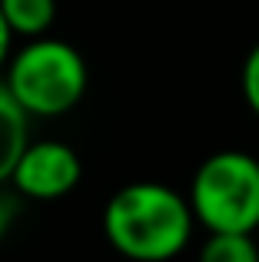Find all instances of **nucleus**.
<instances>
[{
  "label": "nucleus",
  "mask_w": 259,
  "mask_h": 262,
  "mask_svg": "<svg viewBox=\"0 0 259 262\" xmlns=\"http://www.w3.org/2000/svg\"><path fill=\"white\" fill-rule=\"evenodd\" d=\"M196 216L189 199L166 183L140 179L103 206V236L130 262H169L186 249Z\"/></svg>",
  "instance_id": "nucleus-1"
},
{
  "label": "nucleus",
  "mask_w": 259,
  "mask_h": 262,
  "mask_svg": "<svg viewBox=\"0 0 259 262\" xmlns=\"http://www.w3.org/2000/svg\"><path fill=\"white\" fill-rule=\"evenodd\" d=\"M87 63L77 47L57 37H33L7 67L4 83L30 116H63L87 93Z\"/></svg>",
  "instance_id": "nucleus-2"
},
{
  "label": "nucleus",
  "mask_w": 259,
  "mask_h": 262,
  "mask_svg": "<svg viewBox=\"0 0 259 262\" xmlns=\"http://www.w3.org/2000/svg\"><path fill=\"white\" fill-rule=\"evenodd\" d=\"M189 209L209 232L259 229V160L243 149L206 156L189 183Z\"/></svg>",
  "instance_id": "nucleus-3"
},
{
  "label": "nucleus",
  "mask_w": 259,
  "mask_h": 262,
  "mask_svg": "<svg viewBox=\"0 0 259 262\" xmlns=\"http://www.w3.org/2000/svg\"><path fill=\"white\" fill-rule=\"evenodd\" d=\"M80 176H83V163L73 146L60 140H30L10 173V186L24 199L47 203V199H60L73 192Z\"/></svg>",
  "instance_id": "nucleus-4"
},
{
  "label": "nucleus",
  "mask_w": 259,
  "mask_h": 262,
  "mask_svg": "<svg viewBox=\"0 0 259 262\" xmlns=\"http://www.w3.org/2000/svg\"><path fill=\"white\" fill-rule=\"evenodd\" d=\"M27 143H30V113L13 100V93L0 80V183H10V173Z\"/></svg>",
  "instance_id": "nucleus-5"
},
{
  "label": "nucleus",
  "mask_w": 259,
  "mask_h": 262,
  "mask_svg": "<svg viewBox=\"0 0 259 262\" xmlns=\"http://www.w3.org/2000/svg\"><path fill=\"white\" fill-rule=\"evenodd\" d=\"M13 37H44L57 20V0H0Z\"/></svg>",
  "instance_id": "nucleus-6"
},
{
  "label": "nucleus",
  "mask_w": 259,
  "mask_h": 262,
  "mask_svg": "<svg viewBox=\"0 0 259 262\" xmlns=\"http://www.w3.org/2000/svg\"><path fill=\"white\" fill-rule=\"evenodd\" d=\"M196 262H259L253 232H209Z\"/></svg>",
  "instance_id": "nucleus-7"
},
{
  "label": "nucleus",
  "mask_w": 259,
  "mask_h": 262,
  "mask_svg": "<svg viewBox=\"0 0 259 262\" xmlns=\"http://www.w3.org/2000/svg\"><path fill=\"white\" fill-rule=\"evenodd\" d=\"M240 86H243V100H246V106L259 116V43H253V50H249L246 60H243Z\"/></svg>",
  "instance_id": "nucleus-8"
},
{
  "label": "nucleus",
  "mask_w": 259,
  "mask_h": 262,
  "mask_svg": "<svg viewBox=\"0 0 259 262\" xmlns=\"http://www.w3.org/2000/svg\"><path fill=\"white\" fill-rule=\"evenodd\" d=\"M20 212H24V196H20L10 183H0V239L10 236V229L17 226Z\"/></svg>",
  "instance_id": "nucleus-9"
},
{
  "label": "nucleus",
  "mask_w": 259,
  "mask_h": 262,
  "mask_svg": "<svg viewBox=\"0 0 259 262\" xmlns=\"http://www.w3.org/2000/svg\"><path fill=\"white\" fill-rule=\"evenodd\" d=\"M10 43H13V30H10V24H7L4 10H0V70H4L7 57H10Z\"/></svg>",
  "instance_id": "nucleus-10"
}]
</instances>
